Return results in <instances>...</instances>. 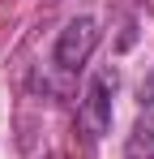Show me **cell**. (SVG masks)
<instances>
[{
    "mask_svg": "<svg viewBox=\"0 0 154 159\" xmlns=\"http://www.w3.org/2000/svg\"><path fill=\"white\" fill-rule=\"evenodd\" d=\"M94 48H99V22L81 13V17H73V22H64L56 48H51V60H56V69L77 73V69H86V60L94 56Z\"/></svg>",
    "mask_w": 154,
    "mask_h": 159,
    "instance_id": "6da1fadb",
    "label": "cell"
},
{
    "mask_svg": "<svg viewBox=\"0 0 154 159\" xmlns=\"http://www.w3.org/2000/svg\"><path fill=\"white\" fill-rule=\"evenodd\" d=\"M124 159H154V112H141L133 120V133L124 142Z\"/></svg>",
    "mask_w": 154,
    "mask_h": 159,
    "instance_id": "3957f363",
    "label": "cell"
},
{
    "mask_svg": "<svg viewBox=\"0 0 154 159\" xmlns=\"http://www.w3.org/2000/svg\"><path fill=\"white\" fill-rule=\"evenodd\" d=\"M111 95H116V73L111 69L94 73L90 86H86V95H81V103H77V116H81V125H86L90 138H103L111 129Z\"/></svg>",
    "mask_w": 154,
    "mask_h": 159,
    "instance_id": "7a4b0ae2",
    "label": "cell"
}]
</instances>
